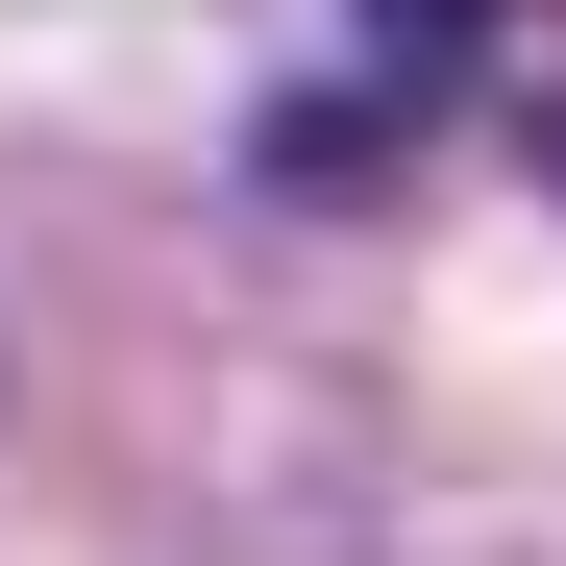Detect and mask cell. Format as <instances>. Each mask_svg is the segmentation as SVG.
<instances>
[{
    "instance_id": "obj_1",
    "label": "cell",
    "mask_w": 566,
    "mask_h": 566,
    "mask_svg": "<svg viewBox=\"0 0 566 566\" xmlns=\"http://www.w3.org/2000/svg\"><path fill=\"white\" fill-rule=\"evenodd\" d=\"M542 148H566V99H542Z\"/></svg>"
}]
</instances>
